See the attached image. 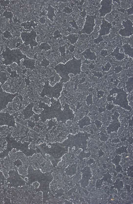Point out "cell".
Here are the masks:
<instances>
[{"mask_svg": "<svg viewBox=\"0 0 133 204\" xmlns=\"http://www.w3.org/2000/svg\"><path fill=\"white\" fill-rule=\"evenodd\" d=\"M37 33L35 31L31 32H22L21 38L26 45H29L31 49L38 46V43L36 41Z\"/></svg>", "mask_w": 133, "mask_h": 204, "instance_id": "9", "label": "cell"}, {"mask_svg": "<svg viewBox=\"0 0 133 204\" xmlns=\"http://www.w3.org/2000/svg\"><path fill=\"white\" fill-rule=\"evenodd\" d=\"M14 118L9 113L0 112V126L15 127Z\"/></svg>", "mask_w": 133, "mask_h": 204, "instance_id": "14", "label": "cell"}, {"mask_svg": "<svg viewBox=\"0 0 133 204\" xmlns=\"http://www.w3.org/2000/svg\"><path fill=\"white\" fill-rule=\"evenodd\" d=\"M126 12H127V13L128 15H133V7H131V8H129V9H128L127 10H126Z\"/></svg>", "mask_w": 133, "mask_h": 204, "instance_id": "42", "label": "cell"}, {"mask_svg": "<svg viewBox=\"0 0 133 204\" xmlns=\"http://www.w3.org/2000/svg\"><path fill=\"white\" fill-rule=\"evenodd\" d=\"M104 94V91L101 90H98L97 92V97L98 99L101 98L102 97H103Z\"/></svg>", "mask_w": 133, "mask_h": 204, "instance_id": "36", "label": "cell"}, {"mask_svg": "<svg viewBox=\"0 0 133 204\" xmlns=\"http://www.w3.org/2000/svg\"><path fill=\"white\" fill-rule=\"evenodd\" d=\"M73 28L69 27V28H68L67 29V31H68L69 32H72V31H73Z\"/></svg>", "mask_w": 133, "mask_h": 204, "instance_id": "51", "label": "cell"}, {"mask_svg": "<svg viewBox=\"0 0 133 204\" xmlns=\"http://www.w3.org/2000/svg\"><path fill=\"white\" fill-rule=\"evenodd\" d=\"M128 96V94L123 88L114 87L109 91L107 101L112 102L113 104L119 106L125 110L131 111L132 107L129 105Z\"/></svg>", "mask_w": 133, "mask_h": 204, "instance_id": "3", "label": "cell"}, {"mask_svg": "<svg viewBox=\"0 0 133 204\" xmlns=\"http://www.w3.org/2000/svg\"><path fill=\"white\" fill-rule=\"evenodd\" d=\"M120 142V140H119V139H118V138H117V139H113V140H112V142H113V143H119V142Z\"/></svg>", "mask_w": 133, "mask_h": 204, "instance_id": "48", "label": "cell"}, {"mask_svg": "<svg viewBox=\"0 0 133 204\" xmlns=\"http://www.w3.org/2000/svg\"><path fill=\"white\" fill-rule=\"evenodd\" d=\"M18 93L12 94L3 90L2 85H0V112L6 108L9 103L12 102Z\"/></svg>", "mask_w": 133, "mask_h": 204, "instance_id": "8", "label": "cell"}, {"mask_svg": "<svg viewBox=\"0 0 133 204\" xmlns=\"http://www.w3.org/2000/svg\"><path fill=\"white\" fill-rule=\"evenodd\" d=\"M69 23H70L71 26H72V28L78 29V25H77V23H76V22L74 20H73L71 21H70Z\"/></svg>", "mask_w": 133, "mask_h": 204, "instance_id": "35", "label": "cell"}, {"mask_svg": "<svg viewBox=\"0 0 133 204\" xmlns=\"http://www.w3.org/2000/svg\"><path fill=\"white\" fill-rule=\"evenodd\" d=\"M95 15H87L86 17L85 23L84 24L83 27L81 30L78 34H86L90 35L94 31V28L95 26Z\"/></svg>", "mask_w": 133, "mask_h": 204, "instance_id": "10", "label": "cell"}, {"mask_svg": "<svg viewBox=\"0 0 133 204\" xmlns=\"http://www.w3.org/2000/svg\"><path fill=\"white\" fill-rule=\"evenodd\" d=\"M82 55L84 57L85 59L89 60H94L96 61L97 59V55L95 52H92L91 51V48H87L86 50L84 51L82 53Z\"/></svg>", "mask_w": 133, "mask_h": 204, "instance_id": "15", "label": "cell"}, {"mask_svg": "<svg viewBox=\"0 0 133 204\" xmlns=\"http://www.w3.org/2000/svg\"><path fill=\"white\" fill-rule=\"evenodd\" d=\"M91 124V119L87 116H85L78 122V124L81 129H83L85 126Z\"/></svg>", "mask_w": 133, "mask_h": 204, "instance_id": "22", "label": "cell"}, {"mask_svg": "<svg viewBox=\"0 0 133 204\" xmlns=\"http://www.w3.org/2000/svg\"><path fill=\"white\" fill-rule=\"evenodd\" d=\"M75 46H74L73 45H71L70 46V48H69V51H70V52L73 53V52L75 51Z\"/></svg>", "mask_w": 133, "mask_h": 204, "instance_id": "46", "label": "cell"}, {"mask_svg": "<svg viewBox=\"0 0 133 204\" xmlns=\"http://www.w3.org/2000/svg\"><path fill=\"white\" fill-rule=\"evenodd\" d=\"M122 25L123 28L119 31V34L122 37H129L133 34V23L130 20H126L122 21Z\"/></svg>", "mask_w": 133, "mask_h": 204, "instance_id": "11", "label": "cell"}, {"mask_svg": "<svg viewBox=\"0 0 133 204\" xmlns=\"http://www.w3.org/2000/svg\"><path fill=\"white\" fill-rule=\"evenodd\" d=\"M86 104L88 106H90V105H92L94 104L93 96H92V94H89L87 96L86 99Z\"/></svg>", "mask_w": 133, "mask_h": 204, "instance_id": "27", "label": "cell"}, {"mask_svg": "<svg viewBox=\"0 0 133 204\" xmlns=\"http://www.w3.org/2000/svg\"><path fill=\"white\" fill-rule=\"evenodd\" d=\"M111 64H110V63L108 62L105 65L102 67V70L104 72H108L110 70V69L111 68Z\"/></svg>", "mask_w": 133, "mask_h": 204, "instance_id": "30", "label": "cell"}, {"mask_svg": "<svg viewBox=\"0 0 133 204\" xmlns=\"http://www.w3.org/2000/svg\"><path fill=\"white\" fill-rule=\"evenodd\" d=\"M127 146H122L116 149V152L118 154L127 153Z\"/></svg>", "mask_w": 133, "mask_h": 204, "instance_id": "26", "label": "cell"}, {"mask_svg": "<svg viewBox=\"0 0 133 204\" xmlns=\"http://www.w3.org/2000/svg\"><path fill=\"white\" fill-rule=\"evenodd\" d=\"M7 79V77L5 73H0V82H1V85L4 83Z\"/></svg>", "mask_w": 133, "mask_h": 204, "instance_id": "29", "label": "cell"}, {"mask_svg": "<svg viewBox=\"0 0 133 204\" xmlns=\"http://www.w3.org/2000/svg\"><path fill=\"white\" fill-rule=\"evenodd\" d=\"M92 74H94V75L95 77H97L98 79L101 78L103 77V74L102 73L100 72H98V71H92Z\"/></svg>", "mask_w": 133, "mask_h": 204, "instance_id": "33", "label": "cell"}, {"mask_svg": "<svg viewBox=\"0 0 133 204\" xmlns=\"http://www.w3.org/2000/svg\"><path fill=\"white\" fill-rule=\"evenodd\" d=\"M78 38H79V36L78 34H70V35L64 37L63 39L64 40H68L72 45H73L78 42Z\"/></svg>", "mask_w": 133, "mask_h": 204, "instance_id": "21", "label": "cell"}, {"mask_svg": "<svg viewBox=\"0 0 133 204\" xmlns=\"http://www.w3.org/2000/svg\"><path fill=\"white\" fill-rule=\"evenodd\" d=\"M9 140H7V149H19L20 151H22L26 156H32L33 154H35L36 151L34 149H29L28 148L29 143L25 142L24 143H21L20 142H18L17 141L13 139L11 137H7Z\"/></svg>", "mask_w": 133, "mask_h": 204, "instance_id": "6", "label": "cell"}, {"mask_svg": "<svg viewBox=\"0 0 133 204\" xmlns=\"http://www.w3.org/2000/svg\"><path fill=\"white\" fill-rule=\"evenodd\" d=\"M109 53L108 50L106 49H102L100 52V55L101 56L106 57L108 55Z\"/></svg>", "mask_w": 133, "mask_h": 204, "instance_id": "38", "label": "cell"}, {"mask_svg": "<svg viewBox=\"0 0 133 204\" xmlns=\"http://www.w3.org/2000/svg\"><path fill=\"white\" fill-rule=\"evenodd\" d=\"M50 106L42 102H40L38 107L43 110L40 114L39 117L42 122H45L48 119L56 118L57 122L66 123L68 120H73L75 114L70 106L67 103L62 106L60 100L51 98Z\"/></svg>", "mask_w": 133, "mask_h": 204, "instance_id": "1", "label": "cell"}, {"mask_svg": "<svg viewBox=\"0 0 133 204\" xmlns=\"http://www.w3.org/2000/svg\"><path fill=\"white\" fill-rule=\"evenodd\" d=\"M87 15V12L86 10V9H83V10H82L81 12L80 13V16L83 18H85L86 17Z\"/></svg>", "mask_w": 133, "mask_h": 204, "instance_id": "41", "label": "cell"}, {"mask_svg": "<svg viewBox=\"0 0 133 204\" xmlns=\"http://www.w3.org/2000/svg\"><path fill=\"white\" fill-rule=\"evenodd\" d=\"M119 114L117 112H115L113 115L112 122L106 127L107 133L108 134H111L112 132H117L119 130V128L121 126V124L119 121Z\"/></svg>", "mask_w": 133, "mask_h": 204, "instance_id": "13", "label": "cell"}, {"mask_svg": "<svg viewBox=\"0 0 133 204\" xmlns=\"http://www.w3.org/2000/svg\"><path fill=\"white\" fill-rule=\"evenodd\" d=\"M122 70V68L121 66H117L114 69V71L115 73L117 74L120 73Z\"/></svg>", "mask_w": 133, "mask_h": 204, "instance_id": "39", "label": "cell"}, {"mask_svg": "<svg viewBox=\"0 0 133 204\" xmlns=\"http://www.w3.org/2000/svg\"><path fill=\"white\" fill-rule=\"evenodd\" d=\"M82 59H78L75 56L65 64L59 63L54 67L56 73L60 77V82L65 84L70 80V75L73 76L80 74L81 73Z\"/></svg>", "mask_w": 133, "mask_h": 204, "instance_id": "2", "label": "cell"}, {"mask_svg": "<svg viewBox=\"0 0 133 204\" xmlns=\"http://www.w3.org/2000/svg\"><path fill=\"white\" fill-rule=\"evenodd\" d=\"M108 139V138L107 137V136L104 135H103L101 136L100 137V140L101 141H103V142H106L107 141V140Z\"/></svg>", "mask_w": 133, "mask_h": 204, "instance_id": "45", "label": "cell"}, {"mask_svg": "<svg viewBox=\"0 0 133 204\" xmlns=\"http://www.w3.org/2000/svg\"><path fill=\"white\" fill-rule=\"evenodd\" d=\"M98 111H99L100 113H101V112H103L105 111V109H103V108H102V107H100V108H99Z\"/></svg>", "mask_w": 133, "mask_h": 204, "instance_id": "50", "label": "cell"}, {"mask_svg": "<svg viewBox=\"0 0 133 204\" xmlns=\"http://www.w3.org/2000/svg\"><path fill=\"white\" fill-rule=\"evenodd\" d=\"M40 49L41 50H44L47 51L50 50L51 49V46L50 44L47 43H41L39 46Z\"/></svg>", "mask_w": 133, "mask_h": 204, "instance_id": "25", "label": "cell"}, {"mask_svg": "<svg viewBox=\"0 0 133 204\" xmlns=\"http://www.w3.org/2000/svg\"><path fill=\"white\" fill-rule=\"evenodd\" d=\"M1 56L4 59L2 63L6 65H10L15 63L20 66L22 60L28 58L21 49L19 48L11 49L7 47L5 48V50L2 52Z\"/></svg>", "mask_w": 133, "mask_h": 204, "instance_id": "4", "label": "cell"}, {"mask_svg": "<svg viewBox=\"0 0 133 204\" xmlns=\"http://www.w3.org/2000/svg\"><path fill=\"white\" fill-rule=\"evenodd\" d=\"M116 1L117 3H118L119 4H120V1H116V0H115V1Z\"/></svg>", "mask_w": 133, "mask_h": 204, "instance_id": "52", "label": "cell"}, {"mask_svg": "<svg viewBox=\"0 0 133 204\" xmlns=\"http://www.w3.org/2000/svg\"><path fill=\"white\" fill-rule=\"evenodd\" d=\"M2 33H3V32L1 31V30H0V35H1V34Z\"/></svg>", "mask_w": 133, "mask_h": 204, "instance_id": "53", "label": "cell"}, {"mask_svg": "<svg viewBox=\"0 0 133 204\" xmlns=\"http://www.w3.org/2000/svg\"><path fill=\"white\" fill-rule=\"evenodd\" d=\"M113 28V26L111 23L106 20L105 17H103L102 20V23L100 26V31H98V37L94 40V43L95 44H99L102 41H104L102 37L108 35Z\"/></svg>", "mask_w": 133, "mask_h": 204, "instance_id": "7", "label": "cell"}, {"mask_svg": "<svg viewBox=\"0 0 133 204\" xmlns=\"http://www.w3.org/2000/svg\"><path fill=\"white\" fill-rule=\"evenodd\" d=\"M34 104L33 103H31L25 108L23 110V115L25 119H27L31 117L34 114H35L34 112L33 111Z\"/></svg>", "mask_w": 133, "mask_h": 204, "instance_id": "16", "label": "cell"}, {"mask_svg": "<svg viewBox=\"0 0 133 204\" xmlns=\"http://www.w3.org/2000/svg\"><path fill=\"white\" fill-rule=\"evenodd\" d=\"M3 15L4 16H6L7 18L8 17V16H9L8 18L11 19L12 18L13 14H12V13L11 12H7V10H6V12L4 13Z\"/></svg>", "mask_w": 133, "mask_h": 204, "instance_id": "37", "label": "cell"}, {"mask_svg": "<svg viewBox=\"0 0 133 204\" xmlns=\"http://www.w3.org/2000/svg\"><path fill=\"white\" fill-rule=\"evenodd\" d=\"M110 56L114 57L117 60L119 61H122L125 58V54L123 53H120V49L119 47L115 48L114 50L110 54Z\"/></svg>", "mask_w": 133, "mask_h": 204, "instance_id": "17", "label": "cell"}, {"mask_svg": "<svg viewBox=\"0 0 133 204\" xmlns=\"http://www.w3.org/2000/svg\"><path fill=\"white\" fill-rule=\"evenodd\" d=\"M114 107V104H107L106 106V109L108 110H112Z\"/></svg>", "mask_w": 133, "mask_h": 204, "instance_id": "43", "label": "cell"}, {"mask_svg": "<svg viewBox=\"0 0 133 204\" xmlns=\"http://www.w3.org/2000/svg\"><path fill=\"white\" fill-rule=\"evenodd\" d=\"M47 16L48 19H50V21L53 22L54 21V17L55 16V9L51 6V4H48V7L47 9Z\"/></svg>", "mask_w": 133, "mask_h": 204, "instance_id": "20", "label": "cell"}, {"mask_svg": "<svg viewBox=\"0 0 133 204\" xmlns=\"http://www.w3.org/2000/svg\"><path fill=\"white\" fill-rule=\"evenodd\" d=\"M94 123L95 124V125L97 126V127H98V129L101 128V127H102V123H101V122H100V121L95 120V122H94Z\"/></svg>", "mask_w": 133, "mask_h": 204, "instance_id": "40", "label": "cell"}, {"mask_svg": "<svg viewBox=\"0 0 133 204\" xmlns=\"http://www.w3.org/2000/svg\"><path fill=\"white\" fill-rule=\"evenodd\" d=\"M39 21L40 23H41L42 24H44L46 22V20L45 18L44 17H41Z\"/></svg>", "mask_w": 133, "mask_h": 204, "instance_id": "47", "label": "cell"}, {"mask_svg": "<svg viewBox=\"0 0 133 204\" xmlns=\"http://www.w3.org/2000/svg\"><path fill=\"white\" fill-rule=\"evenodd\" d=\"M73 9L69 7V6H66V7H65L64 9H63V12L67 13L68 14L73 13Z\"/></svg>", "mask_w": 133, "mask_h": 204, "instance_id": "31", "label": "cell"}, {"mask_svg": "<svg viewBox=\"0 0 133 204\" xmlns=\"http://www.w3.org/2000/svg\"><path fill=\"white\" fill-rule=\"evenodd\" d=\"M58 49L60 54H61V57H64L65 56V55H66V45H64L60 46V47Z\"/></svg>", "mask_w": 133, "mask_h": 204, "instance_id": "28", "label": "cell"}, {"mask_svg": "<svg viewBox=\"0 0 133 204\" xmlns=\"http://www.w3.org/2000/svg\"><path fill=\"white\" fill-rule=\"evenodd\" d=\"M113 2L112 0H102L100 1L101 7L99 9L100 17H105L106 15L111 12Z\"/></svg>", "mask_w": 133, "mask_h": 204, "instance_id": "12", "label": "cell"}, {"mask_svg": "<svg viewBox=\"0 0 133 204\" xmlns=\"http://www.w3.org/2000/svg\"><path fill=\"white\" fill-rule=\"evenodd\" d=\"M63 88V83L58 82L54 85H51L50 80H47L44 83L40 96L42 97H47L50 99H58L61 96Z\"/></svg>", "mask_w": 133, "mask_h": 204, "instance_id": "5", "label": "cell"}, {"mask_svg": "<svg viewBox=\"0 0 133 204\" xmlns=\"http://www.w3.org/2000/svg\"><path fill=\"white\" fill-rule=\"evenodd\" d=\"M50 64V61H48V60L46 59H44L43 60V61H42L41 62V65L42 67H48Z\"/></svg>", "mask_w": 133, "mask_h": 204, "instance_id": "32", "label": "cell"}, {"mask_svg": "<svg viewBox=\"0 0 133 204\" xmlns=\"http://www.w3.org/2000/svg\"><path fill=\"white\" fill-rule=\"evenodd\" d=\"M78 6H82L85 3V1H74Z\"/></svg>", "mask_w": 133, "mask_h": 204, "instance_id": "44", "label": "cell"}, {"mask_svg": "<svg viewBox=\"0 0 133 204\" xmlns=\"http://www.w3.org/2000/svg\"><path fill=\"white\" fill-rule=\"evenodd\" d=\"M98 154H99V156H100V157L101 156L104 155V152H103L102 151L101 149H100V151H99Z\"/></svg>", "mask_w": 133, "mask_h": 204, "instance_id": "49", "label": "cell"}, {"mask_svg": "<svg viewBox=\"0 0 133 204\" xmlns=\"http://www.w3.org/2000/svg\"><path fill=\"white\" fill-rule=\"evenodd\" d=\"M35 60L32 59L28 57L22 62V65L26 67V68H29L32 70L35 69Z\"/></svg>", "mask_w": 133, "mask_h": 204, "instance_id": "18", "label": "cell"}, {"mask_svg": "<svg viewBox=\"0 0 133 204\" xmlns=\"http://www.w3.org/2000/svg\"><path fill=\"white\" fill-rule=\"evenodd\" d=\"M21 26L23 27V28L26 29H31V28H35V26L37 25V23H36L34 22V21H31V22H24L21 23Z\"/></svg>", "mask_w": 133, "mask_h": 204, "instance_id": "24", "label": "cell"}, {"mask_svg": "<svg viewBox=\"0 0 133 204\" xmlns=\"http://www.w3.org/2000/svg\"><path fill=\"white\" fill-rule=\"evenodd\" d=\"M122 48L124 50V54L128 55L131 58H133V48L131 45L129 43H125L122 45Z\"/></svg>", "mask_w": 133, "mask_h": 204, "instance_id": "19", "label": "cell"}, {"mask_svg": "<svg viewBox=\"0 0 133 204\" xmlns=\"http://www.w3.org/2000/svg\"><path fill=\"white\" fill-rule=\"evenodd\" d=\"M61 34L60 33V31L58 30H56L54 32V39H57V38H61Z\"/></svg>", "mask_w": 133, "mask_h": 204, "instance_id": "34", "label": "cell"}, {"mask_svg": "<svg viewBox=\"0 0 133 204\" xmlns=\"http://www.w3.org/2000/svg\"><path fill=\"white\" fill-rule=\"evenodd\" d=\"M126 90L129 93L132 92L133 90V77H130L128 79L126 83Z\"/></svg>", "mask_w": 133, "mask_h": 204, "instance_id": "23", "label": "cell"}]
</instances>
